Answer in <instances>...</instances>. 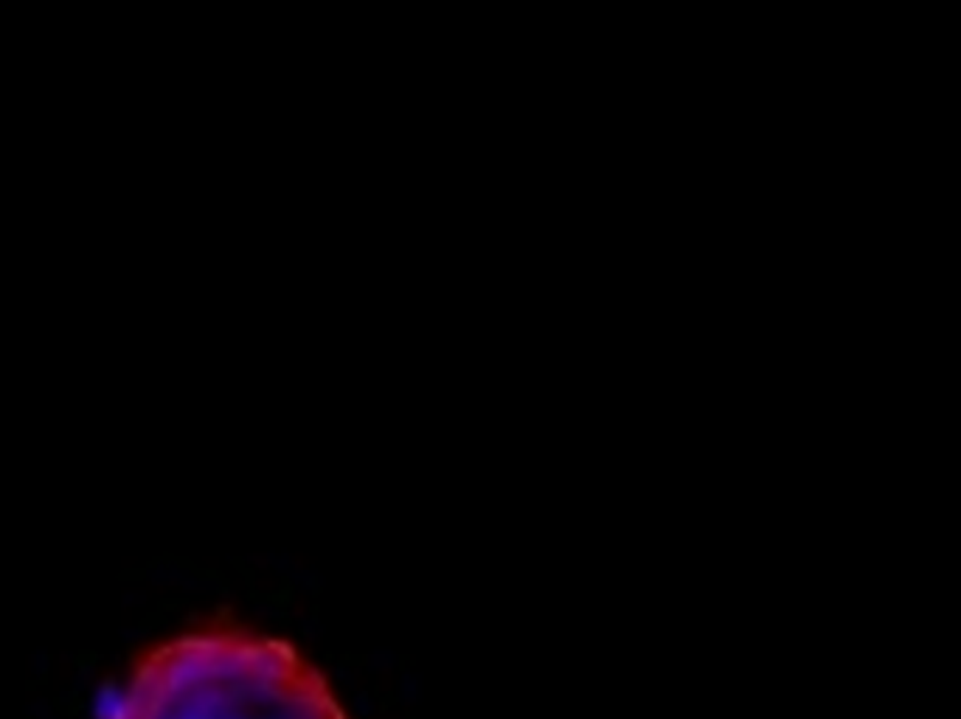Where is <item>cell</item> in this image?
<instances>
[{"instance_id": "cell-1", "label": "cell", "mask_w": 961, "mask_h": 719, "mask_svg": "<svg viewBox=\"0 0 961 719\" xmlns=\"http://www.w3.org/2000/svg\"><path fill=\"white\" fill-rule=\"evenodd\" d=\"M110 719H349L290 643L245 633L181 635L141 655Z\"/></svg>"}]
</instances>
